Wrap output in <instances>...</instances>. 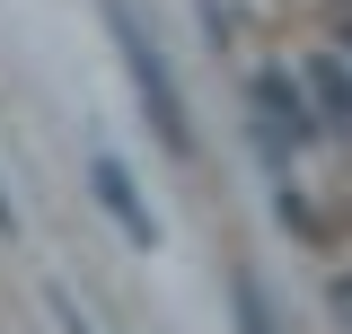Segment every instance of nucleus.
I'll use <instances>...</instances> for the list:
<instances>
[{
	"label": "nucleus",
	"mask_w": 352,
	"mask_h": 334,
	"mask_svg": "<svg viewBox=\"0 0 352 334\" xmlns=\"http://www.w3.org/2000/svg\"><path fill=\"white\" fill-rule=\"evenodd\" d=\"M53 317H62V334H97V326L80 317V308H71V299H53Z\"/></svg>",
	"instance_id": "0eeeda50"
},
{
	"label": "nucleus",
	"mask_w": 352,
	"mask_h": 334,
	"mask_svg": "<svg viewBox=\"0 0 352 334\" xmlns=\"http://www.w3.org/2000/svg\"><path fill=\"white\" fill-rule=\"evenodd\" d=\"M335 9H344V27H352V0H335Z\"/></svg>",
	"instance_id": "1a4fd4ad"
},
{
	"label": "nucleus",
	"mask_w": 352,
	"mask_h": 334,
	"mask_svg": "<svg viewBox=\"0 0 352 334\" xmlns=\"http://www.w3.org/2000/svg\"><path fill=\"white\" fill-rule=\"evenodd\" d=\"M300 88H308V106H317V124L335 132V141H352V62L344 53H308Z\"/></svg>",
	"instance_id": "20e7f679"
},
{
	"label": "nucleus",
	"mask_w": 352,
	"mask_h": 334,
	"mask_svg": "<svg viewBox=\"0 0 352 334\" xmlns=\"http://www.w3.org/2000/svg\"><path fill=\"white\" fill-rule=\"evenodd\" d=\"M0 229H18V211H9V194H0Z\"/></svg>",
	"instance_id": "6e6552de"
},
{
	"label": "nucleus",
	"mask_w": 352,
	"mask_h": 334,
	"mask_svg": "<svg viewBox=\"0 0 352 334\" xmlns=\"http://www.w3.org/2000/svg\"><path fill=\"white\" fill-rule=\"evenodd\" d=\"M229 308H238V334H282L273 308H264V291H256V273H229Z\"/></svg>",
	"instance_id": "39448f33"
},
{
	"label": "nucleus",
	"mask_w": 352,
	"mask_h": 334,
	"mask_svg": "<svg viewBox=\"0 0 352 334\" xmlns=\"http://www.w3.org/2000/svg\"><path fill=\"white\" fill-rule=\"evenodd\" d=\"M106 36H115V53H124V71H132V97L150 106V132L168 141L176 159H194V115H185V97H176V71L159 62V44L141 36V18H132L124 0H106Z\"/></svg>",
	"instance_id": "f257e3e1"
},
{
	"label": "nucleus",
	"mask_w": 352,
	"mask_h": 334,
	"mask_svg": "<svg viewBox=\"0 0 352 334\" xmlns=\"http://www.w3.org/2000/svg\"><path fill=\"white\" fill-rule=\"evenodd\" d=\"M308 132H326V124H317V106H308L300 71H291V80H282V71H273V80H256V141H264V159L291 167V159L308 150Z\"/></svg>",
	"instance_id": "f03ea898"
},
{
	"label": "nucleus",
	"mask_w": 352,
	"mask_h": 334,
	"mask_svg": "<svg viewBox=\"0 0 352 334\" xmlns=\"http://www.w3.org/2000/svg\"><path fill=\"white\" fill-rule=\"evenodd\" d=\"M326 308H335V317L352 326V273H335V291H326Z\"/></svg>",
	"instance_id": "423d86ee"
},
{
	"label": "nucleus",
	"mask_w": 352,
	"mask_h": 334,
	"mask_svg": "<svg viewBox=\"0 0 352 334\" xmlns=\"http://www.w3.org/2000/svg\"><path fill=\"white\" fill-rule=\"evenodd\" d=\"M88 185H97V211L124 229L132 247H159V220L141 211V194H132V176H124V159H115V150H97V159H88Z\"/></svg>",
	"instance_id": "7ed1b4c3"
}]
</instances>
